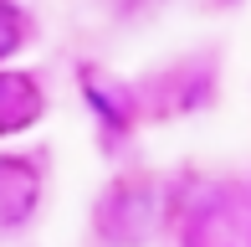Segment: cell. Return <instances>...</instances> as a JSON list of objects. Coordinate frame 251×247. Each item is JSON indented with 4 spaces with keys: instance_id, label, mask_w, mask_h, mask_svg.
Masks as SVG:
<instances>
[{
    "instance_id": "cell-2",
    "label": "cell",
    "mask_w": 251,
    "mask_h": 247,
    "mask_svg": "<svg viewBox=\"0 0 251 247\" xmlns=\"http://www.w3.org/2000/svg\"><path fill=\"white\" fill-rule=\"evenodd\" d=\"M41 206V170L26 154H0V227H26Z\"/></svg>"
},
{
    "instance_id": "cell-4",
    "label": "cell",
    "mask_w": 251,
    "mask_h": 247,
    "mask_svg": "<svg viewBox=\"0 0 251 247\" xmlns=\"http://www.w3.org/2000/svg\"><path fill=\"white\" fill-rule=\"evenodd\" d=\"M26 16H21L16 5H10V0H0V62L5 57H16L21 47H26Z\"/></svg>"
},
{
    "instance_id": "cell-1",
    "label": "cell",
    "mask_w": 251,
    "mask_h": 247,
    "mask_svg": "<svg viewBox=\"0 0 251 247\" xmlns=\"http://www.w3.org/2000/svg\"><path fill=\"white\" fill-rule=\"evenodd\" d=\"M98 232L113 247H144L159 232V196L149 181H113L98 201Z\"/></svg>"
},
{
    "instance_id": "cell-3",
    "label": "cell",
    "mask_w": 251,
    "mask_h": 247,
    "mask_svg": "<svg viewBox=\"0 0 251 247\" xmlns=\"http://www.w3.org/2000/svg\"><path fill=\"white\" fill-rule=\"evenodd\" d=\"M47 93L31 72H0V134H21L41 119Z\"/></svg>"
}]
</instances>
